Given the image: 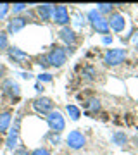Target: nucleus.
Segmentation results:
<instances>
[{
    "label": "nucleus",
    "instance_id": "1",
    "mask_svg": "<svg viewBox=\"0 0 138 155\" xmlns=\"http://www.w3.org/2000/svg\"><path fill=\"white\" fill-rule=\"evenodd\" d=\"M86 19L90 21V24H92V28L97 31V33L100 35H109V24H107V19H105L104 16H100L99 12H97V9H92V11H88V14H86Z\"/></svg>",
    "mask_w": 138,
    "mask_h": 155
},
{
    "label": "nucleus",
    "instance_id": "2",
    "mask_svg": "<svg viewBox=\"0 0 138 155\" xmlns=\"http://www.w3.org/2000/svg\"><path fill=\"white\" fill-rule=\"evenodd\" d=\"M126 57H128L126 48H110L105 52L104 62H105V66L116 67V66H121L123 62L126 61Z\"/></svg>",
    "mask_w": 138,
    "mask_h": 155
},
{
    "label": "nucleus",
    "instance_id": "3",
    "mask_svg": "<svg viewBox=\"0 0 138 155\" xmlns=\"http://www.w3.org/2000/svg\"><path fill=\"white\" fill-rule=\"evenodd\" d=\"M45 61H47V64L52 66V67H62L67 61L66 48H62V47H54V48L45 55Z\"/></svg>",
    "mask_w": 138,
    "mask_h": 155
},
{
    "label": "nucleus",
    "instance_id": "4",
    "mask_svg": "<svg viewBox=\"0 0 138 155\" xmlns=\"http://www.w3.org/2000/svg\"><path fill=\"white\" fill-rule=\"evenodd\" d=\"M0 90H2V95H4V97H7V98H11V100H17L21 97V86H19L17 81L12 79V78L4 79Z\"/></svg>",
    "mask_w": 138,
    "mask_h": 155
},
{
    "label": "nucleus",
    "instance_id": "5",
    "mask_svg": "<svg viewBox=\"0 0 138 155\" xmlns=\"http://www.w3.org/2000/svg\"><path fill=\"white\" fill-rule=\"evenodd\" d=\"M47 124H49L52 133H59L61 134L66 129V121L59 110H52L50 114H47Z\"/></svg>",
    "mask_w": 138,
    "mask_h": 155
},
{
    "label": "nucleus",
    "instance_id": "6",
    "mask_svg": "<svg viewBox=\"0 0 138 155\" xmlns=\"http://www.w3.org/2000/svg\"><path fill=\"white\" fill-rule=\"evenodd\" d=\"M19 127H21V116L16 117V121L9 127L7 131V138H5V147L7 150H14L17 147V141H19Z\"/></svg>",
    "mask_w": 138,
    "mask_h": 155
},
{
    "label": "nucleus",
    "instance_id": "7",
    "mask_svg": "<svg viewBox=\"0 0 138 155\" xmlns=\"http://www.w3.org/2000/svg\"><path fill=\"white\" fill-rule=\"evenodd\" d=\"M66 143L71 150H81L85 145H86V136L79 131V129H74L66 136Z\"/></svg>",
    "mask_w": 138,
    "mask_h": 155
},
{
    "label": "nucleus",
    "instance_id": "8",
    "mask_svg": "<svg viewBox=\"0 0 138 155\" xmlns=\"http://www.w3.org/2000/svg\"><path fill=\"white\" fill-rule=\"evenodd\" d=\"M31 105H33V109L38 114H43V116H47V114H50V112L54 110V102L49 97H38V98H35Z\"/></svg>",
    "mask_w": 138,
    "mask_h": 155
},
{
    "label": "nucleus",
    "instance_id": "9",
    "mask_svg": "<svg viewBox=\"0 0 138 155\" xmlns=\"http://www.w3.org/2000/svg\"><path fill=\"white\" fill-rule=\"evenodd\" d=\"M52 21L55 24H59V26H66L69 24V11H67L66 5H54V12H52Z\"/></svg>",
    "mask_w": 138,
    "mask_h": 155
},
{
    "label": "nucleus",
    "instance_id": "10",
    "mask_svg": "<svg viewBox=\"0 0 138 155\" xmlns=\"http://www.w3.org/2000/svg\"><path fill=\"white\" fill-rule=\"evenodd\" d=\"M7 55H9V59H11L16 66H28L29 55H28L26 52H22L21 48H17V47H9V48H7Z\"/></svg>",
    "mask_w": 138,
    "mask_h": 155
},
{
    "label": "nucleus",
    "instance_id": "11",
    "mask_svg": "<svg viewBox=\"0 0 138 155\" xmlns=\"http://www.w3.org/2000/svg\"><path fill=\"white\" fill-rule=\"evenodd\" d=\"M26 24H28V17L26 16H14L11 21L7 22V33L9 35L19 33V31H22V29L26 28Z\"/></svg>",
    "mask_w": 138,
    "mask_h": 155
},
{
    "label": "nucleus",
    "instance_id": "12",
    "mask_svg": "<svg viewBox=\"0 0 138 155\" xmlns=\"http://www.w3.org/2000/svg\"><path fill=\"white\" fill-rule=\"evenodd\" d=\"M107 24H109V29H114L116 33H121L126 28V21H124L123 14H119V12H112L107 19Z\"/></svg>",
    "mask_w": 138,
    "mask_h": 155
},
{
    "label": "nucleus",
    "instance_id": "13",
    "mask_svg": "<svg viewBox=\"0 0 138 155\" xmlns=\"http://www.w3.org/2000/svg\"><path fill=\"white\" fill-rule=\"evenodd\" d=\"M59 38H61L67 47H72V45L76 43L78 36H76V33H74V29H71L69 26H64V28L59 31Z\"/></svg>",
    "mask_w": 138,
    "mask_h": 155
},
{
    "label": "nucleus",
    "instance_id": "14",
    "mask_svg": "<svg viewBox=\"0 0 138 155\" xmlns=\"http://www.w3.org/2000/svg\"><path fill=\"white\" fill-rule=\"evenodd\" d=\"M52 12H54V5H50V4H42V5L36 7V16L43 22L52 19Z\"/></svg>",
    "mask_w": 138,
    "mask_h": 155
},
{
    "label": "nucleus",
    "instance_id": "15",
    "mask_svg": "<svg viewBox=\"0 0 138 155\" xmlns=\"http://www.w3.org/2000/svg\"><path fill=\"white\" fill-rule=\"evenodd\" d=\"M12 122V112L11 110H2L0 112V134H4L9 131Z\"/></svg>",
    "mask_w": 138,
    "mask_h": 155
},
{
    "label": "nucleus",
    "instance_id": "16",
    "mask_svg": "<svg viewBox=\"0 0 138 155\" xmlns=\"http://www.w3.org/2000/svg\"><path fill=\"white\" fill-rule=\"evenodd\" d=\"M97 76V69L93 66H85L81 69V79L83 81H93Z\"/></svg>",
    "mask_w": 138,
    "mask_h": 155
},
{
    "label": "nucleus",
    "instance_id": "17",
    "mask_svg": "<svg viewBox=\"0 0 138 155\" xmlns=\"http://www.w3.org/2000/svg\"><path fill=\"white\" fill-rule=\"evenodd\" d=\"M110 140H112V143H114V145H117V147H123V145H126L128 136H126V133H123V131H116V133L110 136Z\"/></svg>",
    "mask_w": 138,
    "mask_h": 155
},
{
    "label": "nucleus",
    "instance_id": "18",
    "mask_svg": "<svg viewBox=\"0 0 138 155\" xmlns=\"http://www.w3.org/2000/svg\"><path fill=\"white\" fill-rule=\"evenodd\" d=\"M85 107H86L88 112H99L100 110V100L99 98H88L86 104H85Z\"/></svg>",
    "mask_w": 138,
    "mask_h": 155
},
{
    "label": "nucleus",
    "instance_id": "19",
    "mask_svg": "<svg viewBox=\"0 0 138 155\" xmlns=\"http://www.w3.org/2000/svg\"><path fill=\"white\" fill-rule=\"evenodd\" d=\"M114 11V4H97V12H99L100 16H104V14H112Z\"/></svg>",
    "mask_w": 138,
    "mask_h": 155
},
{
    "label": "nucleus",
    "instance_id": "20",
    "mask_svg": "<svg viewBox=\"0 0 138 155\" xmlns=\"http://www.w3.org/2000/svg\"><path fill=\"white\" fill-rule=\"evenodd\" d=\"M66 110H67V114H69V117H71L72 121H78L79 116H81V110H79L76 105H72V104H69V105L66 107Z\"/></svg>",
    "mask_w": 138,
    "mask_h": 155
},
{
    "label": "nucleus",
    "instance_id": "21",
    "mask_svg": "<svg viewBox=\"0 0 138 155\" xmlns=\"http://www.w3.org/2000/svg\"><path fill=\"white\" fill-rule=\"evenodd\" d=\"M72 24L76 26V28H85V24H86V17L83 16L81 12H76V16H74V21Z\"/></svg>",
    "mask_w": 138,
    "mask_h": 155
},
{
    "label": "nucleus",
    "instance_id": "22",
    "mask_svg": "<svg viewBox=\"0 0 138 155\" xmlns=\"http://www.w3.org/2000/svg\"><path fill=\"white\" fill-rule=\"evenodd\" d=\"M26 4H14V5H11V11L14 16H21V12L26 11Z\"/></svg>",
    "mask_w": 138,
    "mask_h": 155
},
{
    "label": "nucleus",
    "instance_id": "23",
    "mask_svg": "<svg viewBox=\"0 0 138 155\" xmlns=\"http://www.w3.org/2000/svg\"><path fill=\"white\" fill-rule=\"evenodd\" d=\"M45 138L50 141V145H59V143H61V134H59V133H52V131H50Z\"/></svg>",
    "mask_w": 138,
    "mask_h": 155
},
{
    "label": "nucleus",
    "instance_id": "24",
    "mask_svg": "<svg viewBox=\"0 0 138 155\" xmlns=\"http://www.w3.org/2000/svg\"><path fill=\"white\" fill-rule=\"evenodd\" d=\"M7 48H9V38L4 31H0V52H4Z\"/></svg>",
    "mask_w": 138,
    "mask_h": 155
},
{
    "label": "nucleus",
    "instance_id": "25",
    "mask_svg": "<svg viewBox=\"0 0 138 155\" xmlns=\"http://www.w3.org/2000/svg\"><path fill=\"white\" fill-rule=\"evenodd\" d=\"M29 155H52V153H50L49 148H45V147H38V148H35L33 152H29Z\"/></svg>",
    "mask_w": 138,
    "mask_h": 155
},
{
    "label": "nucleus",
    "instance_id": "26",
    "mask_svg": "<svg viewBox=\"0 0 138 155\" xmlns=\"http://www.w3.org/2000/svg\"><path fill=\"white\" fill-rule=\"evenodd\" d=\"M9 11H11V5L9 4H0V21L9 14Z\"/></svg>",
    "mask_w": 138,
    "mask_h": 155
},
{
    "label": "nucleus",
    "instance_id": "27",
    "mask_svg": "<svg viewBox=\"0 0 138 155\" xmlns=\"http://www.w3.org/2000/svg\"><path fill=\"white\" fill-rule=\"evenodd\" d=\"M38 81L40 83H50L52 81V74H49V72H42L38 76Z\"/></svg>",
    "mask_w": 138,
    "mask_h": 155
},
{
    "label": "nucleus",
    "instance_id": "28",
    "mask_svg": "<svg viewBox=\"0 0 138 155\" xmlns=\"http://www.w3.org/2000/svg\"><path fill=\"white\" fill-rule=\"evenodd\" d=\"M12 152H14V155H29L28 148H26V147H22V145H21V147H16Z\"/></svg>",
    "mask_w": 138,
    "mask_h": 155
},
{
    "label": "nucleus",
    "instance_id": "29",
    "mask_svg": "<svg viewBox=\"0 0 138 155\" xmlns=\"http://www.w3.org/2000/svg\"><path fill=\"white\" fill-rule=\"evenodd\" d=\"M102 43H104V45H110V43H112V36L105 35L104 38H102Z\"/></svg>",
    "mask_w": 138,
    "mask_h": 155
},
{
    "label": "nucleus",
    "instance_id": "30",
    "mask_svg": "<svg viewBox=\"0 0 138 155\" xmlns=\"http://www.w3.org/2000/svg\"><path fill=\"white\" fill-rule=\"evenodd\" d=\"M38 64H40L42 67H49V64H47V61H45V55H43V57H40V59H38Z\"/></svg>",
    "mask_w": 138,
    "mask_h": 155
},
{
    "label": "nucleus",
    "instance_id": "31",
    "mask_svg": "<svg viewBox=\"0 0 138 155\" xmlns=\"http://www.w3.org/2000/svg\"><path fill=\"white\" fill-rule=\"evenodd\" d=\"M4 76H5V66L0 64V79H4Z\"/></svg>",
    "mask_w": 138,
    "mask_h": 155
},
{
    "label": "nucleus",
    "instance_id": "32",
    "mask_svg": "<svg viewBox=\"0 0 138 155\" xmlns=\"http://www.w3.org/2000/svg\"><path fill=\"white\" fill-rule=\"evenodd\" d=\"M131 41H133V45H135V47H136V50H138V33H135V35H133Z\"/></svg>",
    "mask_w": 138,
    "mask_h": 155
},
{
    "label": "nucleus",
    "instance_id": "33",
    "mask_svg": "<svg viewBox=\"0 0 138 155\" xmlns=\"http://www.w3.org/2000/svg\"><path fill=\"white\" fill-rule=\"evenodd\" d=\"M19 76H21L22 79H31V78H33V76H31V74H29V72H21Z\"/></svg>",
    "mask_w": 138,
    "mask_h": 155
},
{
    "label": "nucleus",
    "instance_id": "34",
    "mask_svg": "<svg viewBox=\"0 0 138 155\" xmlns=\"http://www.w3.org/2000/svg\"><path fill=\"white\" fill-rule=\"evenodd\" d=\"M35 90H36L38 93H42V91H43V86H42L40 83H36V84H35Z\"/></svg>",
    "mask_w": 138,
    "mask_h": 155
}]
</instances>
